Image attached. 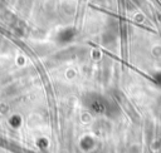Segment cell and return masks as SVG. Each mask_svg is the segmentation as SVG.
Masks as SVG:
<instances>
[{"mask_svg":"<svg viewBox=\"0 0 161 153\" xmlns=\"http://www.w3.org/2000/svg\"><path fill=\"white\" fill-rule=\"evenodd\" d=\"M75 75H77L75 69H73V68H68V69H67V71H65V76H67V79H74Z\"/></svg>","mask_w":161,"mask_h":153,"instance_id":"obj_1","label":"cell"},{"mask_svg":"<svg viewBox=\"0 0 161 153\" xmlns=\"http://www.w3.org/2000/svg\"><path fill=\"white\" fill-rule=\"evenodd\" d=\"M15 61H16V65H19V66H23V65H25V63H26V59H25L23 55H18V56H16V59H15Z\"/></svg>","mask_w":161,"mask_h":153,"instance_id":"obj_2","label":"cell"}]
</instances>
